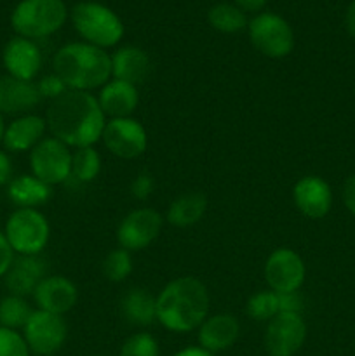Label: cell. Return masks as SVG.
<instances>
[{
  "instance_id": "obj_18",
  "label": "cell",
  "mask_w": 355,
  "mask_h": 356,
  "mask_svg": "<svg viewBox=\"0 0 355 356\" xmlns=\"http://www.w3.org/2000/svg\"><path fill=\"white\" fill-rule=\"evenodd\" d=\"M42 101L37 83L30 80L14 79L6 75L0 76V113L21 117L28 115Z\"/></svg>"
},
{
  "instance_id": "obj_3",
  "label": "cell",
  "mask_w": 355,
  "mask_h": 356,
  "mask_svg": "<svg viewBox=\"0 0 355 356\" xmlns=\"http://www.w3.org/2000/svg\"><path fill=\"white\" fill-rule=\"evenodd\" d=\"M54 73L72 90L90 92L111 80V56L87 42H72L56 52Z\"/></svg>"
},
{
  "instance_id": "obj_8",
  "label": "cell",
  "mask_w": 355,
  "mask_h": 356,
  "mask_svg": "<svg viewBox=\"0 0 355 356\" xmlns=\"http://www.w3.org/2000/svg\"><path fill=\"white\" fill-rule=\"evenodd\" d=\"M31 174L49 186L65 183L72 174V152L56 138H44L30 152Z\"/></svg>"
},
{
  "instance_id": "obj_24",
  "label": "cell",
  "mask_w": 355,
  "mask_h": 356,
  "mask_svg": "<svg viewBox=\"0 0 355 356\" xmlns=\"http://www.w3.org/2000/svg\"><path fill=\"white\" fill-rule=\"evenodd\" d=\"M52 186L37 179L33 174H23L7 184V197L17 209H37L51 198Z\"/></svg>"
},
{
  "instance_id": "obj_20",
  "label": "cell",
  "mask_w": 355,
  "mask_h": 356,
  "mask_svg": "<svg viewBox=\"0 0 355 356\" xmlns=\"http://www.w3.org/2000/svg\"><path fill=\"white\" fill-rule=\"evenodd\" d=\"M45 131H47V122L44 117L35 113L21 115L6 125L2 139L3 148L13 153L31 152L44 139Z\"/></svg>"
},
{
  "instance_id": "obj_15",
  "label": "cell",
  "mask_w": 355,
  "mask_h": 356,
  "mask_svg": "<svg viewBox=\"0 0 355 356\" xmlns=\"http://www.w3.org/2000/svg\"><path fill=\"white\" fill-rule=\"evenodd\" d=\"M2 61L7 75L33 82L42 68V52L35 40L16 35L3 47Z\"/></svg>"
},
{
  "instance_id": "obj_40",
  "label": "cell",
  "mask_w": 355,
  "mask_h": 356,
  "mask_svg": "<svg viewBox=\"0 0 355 356\" xmlns=\"http://www.w3.org/2000/svg\"><path fill=\"white\" fill-rule=\"evenodd\" d=\"M345 26H347L348 35L355 38V0L348 6L347 14H345Z\"/></svg>"
},
{
  "instance_id": "obj_25",
  "label": "cell",
  "mask_w": 355,
  "mask_h": 356,
  "mask_svg": "<svg viewBox=\"0 0 355 356\" xmlns=\"http://www.w3.org/2000/svg\"><path fill=\"white\" fill-rule=\"evenodd\" d=\"M207 211V198L200 191H188L174 198L167 209V221L176 228L194 226L204 218Z\"/></svg>"
},
{
  "instance_id": "obj_9",
  "label": "cell",
  "mask_w": 355,
  "mask_h": 356,
  "mask_svg": "<svg viewBox=\"0 0 355 356\" xmlns=\"http://www.w3.org/2000/svg\"><path fill=\"white\" fill-rule=\"evenodd\" d=\"M68 336V327L61 315L35 309L23 329V337L31 353L51 356L58 353Z\"/></svg>"
},
{
  "instance_id": "obj_34",
  "label": "cell",
  "mask_w": 355,
  "mask_h": 356,
  "mask_svg": "<svg viewBox=\"0 0 355 356\" xmlns=\"http://www.w3.org/2000/svg\"><path fill=\"white\" fill-rule=\"evenodd\" d=\"M153 191V177L150 174L143 172L132 179L131 183V193L132 197L138 198V200H146V198L152 195Z\"/></svg>"
},
{
  "instance_id": "obj_37",
  "label": "cell",
  "mask_w": 355,
  "mask_h": 356,
  "mask_svg": "<svg viewBox=\"0 0 355 356\" xmlns=\"http://www.w3.org/2000/svg\"><path fill=\"white\" fill-rule=\"evenodd\" d=\"M343 202L348 212L355 216V174H352L343 184Z\"/></svg>"
},
{
  "instance_id": "obj_11",
  "label": "cell",
  "mask_w": 355,
  "mask_h": 356,
  "mask_svg": "<svg viewBox=\"0 0 355 356\" xmlns=\"http://www.w3.org/2000/svg\"><path fill=\"white\" fill-rule=\"evenodd\" d=\"M306 268L301 256L287 247L275 249L265 263V280L277 294L298 292L305 284Z\"/></svg>"
},
{
  "instance_id": "obj_23",
  "label": "cell",
  "mask_w": 355,
  "mask_h": 356,
  "mask_svg": "<svg viewBox=\"0 0 355 356\" xmlns=\"http://www.w3.org/2000/svg\"><path fill=\"white\" fill-rule=\"evenodd\" d=\"M120 315L127 323L136 327H148L157 322V296L143 287H132L122 296Z\"/></svg>"
},
{
  "instance_id": "obj_42",
  "label": "cell",
  "mask_w": 355,
  "mask_h": 356,
  "mask_svg": "<svg viewBox=\"0 0 355 356\" xmlns=\"http://www.w3.org/2000/svg\"><path fill=\"white\" fill-rule=\"evenodd\" d=\"M3 132H6V122H3V115L0 113V143L3 139Z\"/></svg>"
},
{
  "instance_id": "obj_41",
  "label": "cell",
  "mask_w": 355,
  "mask_h": 356,
  "mask_svg": "<svg viewBox=\"0 0 355 356\" xmlns=\"http://www.w3.org/2000/svg\"><path fill=\"white\" fill-rule=\"evenodd\" d=\"M174 356H214L212 353H209V351L202 350L200 346H190V348H184V350L178 351Z\"/></svg>"
},
{
  "instance_id": "obj_30",
  "label": "cell",
  "mask_w": 355,
  "mask_h": 356,
  "mask_svg": "<svg viewBox=\"0 0 355 356\" xmlns=\"http://www.w3.org/2000/svg\"><path fill=\"white\" fill-rule=\"evenodd\" d=\"M132 273V257L131 252L122 247L113 249L103 261V275L106 280L115 282H124L129 275Z\"/></svg>"
},
{
  "instance_id": "obj_2",
  "label": "cell",
  "mask_w": 355,
  "mask_h": 356,
  "mask_svg": "<svg viewBox=\"0 0 355 356\" xmlns=\"http://www.w3.org/2000/svg\"><path fill=\"white\" fill-rule=\"evenodd\" d=\"M207 316L209 292L198 278L178 277L157 294V322L171 332H191Z\"/></svg>"
},
{
  "instance_id": "obj_35",
  "label": "cell",
  "mask_w": 355,
  "mask_h": 356,
  "mask_svg": "<svg viewBox=\"0 0 355 356\" xmlns=\"http://www.w3.org/2000/svg\"><path fill=\"white\" fill-rule=\"evenodd\" d=\"M278 306L281 313H298L301 315L303 312V298L298 292H287V294H278Z\"/></svg>"
},
{
  "instance_id": "obj_38",
  "label": "cell",
  "mask_w": 355,
  "mask_h": 356,
  "mask_svg": "<svg viewBox=\"0 0 355 356\" xmlns=\"http://www.w3.org/2000/svg\"><path fill=\"white\" fill-rule=\"evenodd\" d=\"M10 179H13V162L9 155L0 149V186L9 184Z\"/></svg>"
},
{
  "instance_id": "obj_22",
  "label": "cell",
  "mask_w": 355,
  "mask_h": 356,
  "mask_svg": "<svg viewBox=\"0 0 355 356\" xmlns=\"http://www.w3.org/2000/svg\"><path fill=\"white\" fill-rule=\"evenodd\" d=\"M152 68L148 52L136 45H124L111 54V76L138 86L146 80Z\"/></svg>"
},
{
  "instance_id": "obj_21",
  "label": "cell",
  "mask_w": 355,
  "mask_h": 356,
  "mask_svg": "<svg viewBox=\"0 0 355 356\" xmlns=\"http://www.w3.org/2000/svg\"><path fill=\"white\" fill-rule=\"evenodd\" d=\"M97 103H100L104 117H110V120L111 118H127L138 108L139 94L132 83L111 79L110 82L101 87Z\"/></svg>"
},
{
  "instance_id": "obj_4",
  "label": "cell",
  "mask_w": 355,
  "mask_h": 356,
  "mask_svg": "<svg viewBox=\"0 0 355 356\" xmlns=\"http://www.w3.org/2000/svg\"><path fill=\"white\" fill-rule=\"evenodd\" d=\"M73 28L84 38V42L96 47H115L124 37V23L108 6L94 0H86L73 6L72 13Z\"/></svg>"
},
{
  "instance_id": "obj_6",
  "label": "cell",
  "mask_w": 355,
  "mask_h": 356,
  "mask_svg": "<svg viewBox=\"0 0 355 356\" xmlns=\"http://www.w3.org/2000/svg\"><path fill=\"white\" fill-rule=\"evenodd\" d=\"M3 235L14 254L38 256L49 243L51 226L38 209H16L7 219Z\"/></svg>"
},
{
  "instance_id": "obj_7",
  "label": "cell",
  "mask_w": 355,
  "mask_h": 356,
  "mask_svg": "<svg viewBox=\"0 0 355 356\" xmlns=\"http://www.w3.org/2000/svg\"><path fill=\"white\" fill-rule=\"evenodd\" d=\"M251 44L270 59H282L294 49V33L287 21L275 13H260L247 23Z\"/></svg>"
},
{
  "instance_id": "obj_32",
  "label": "cell",
  "mask_w": 355,
  "mask_h": 356,
  "mask_svg": "<svg viewBox=\"0 0 355 356\" xmlns=\"http://www.w3.org/2000/svg\"><path fill=\"white\" fill-rule=\"evenodd\" d=\"M0 356H30L23 334L0 327Z\"/></svg>"
},
{
  "instance_id": "obj_19",
  "label": "cell",
  "mask_w": 355,
  "mask_h": 356,
  "mask_svg": "<svg viewBox=\"0 0 355 356\" xmlns=\"http://www.w3.org/2000/svg\"><path fill=\"white\" fill-rule=\"evenodd\" d=\"M240 334V323L230 313L207 316L198 327V346L209 353H219L235 344Z\"/></svg>"
},
{
  "instance_id": "obj_29",
  "label": "cell",
  "mask_w": 355,
  "mask_h": 356,
  "mask_svg": "<svg viewBox=\"0 0 355 356\" xmlns=\"http://www.w3.org/2000/svg\"><path fill=\"white\" fill-rule=\"evenodd\" d=\"M246 313L256 322H270L281 313L278 294L274 291H260L247 299Z\"/></svg>"
},
{
  "instance_id": "obj_12",
  "label": "cell",
  "mask_w": 355,
  "mask_h": 356,
  "mask_svg": "<svg viewBox=\"0 0 355 356\" xmlns=\"http://www.w3.org/2000/svg\"><path fill=\"white\" fill-rule=\"evenodd\" d=\"M101 139L111 155L124 160L138 159L148 146L145 127L131 117L108 120Z\"/></svg>"
},
{
  "instance_id": "obj_14",
  "label": "cell",
  "mask_w": 355,
  "mask_h": 356,
  "mask_svg": "<svg viewBox=\"0 0 355 356\" xmlns=\"http://www.w3.org/2000/svg\"><path fill=\"white\" fill-rule=\"evenodd\" d=\"M33 299L37 308L42 312L63 316L75 308L79 301V291L70 278L61 275H47L35 289Z\"/></svg>"
},
{
  "instance_id": "obj_10",
  "label": "cell",
  "mask_w": 355,
  "mask_h": 356,
  "mask_svg": "<svg viewBox=\"0 0 355 356\" xmlns=\"http://www.w3.org/2000/svg\"><path fill=\"white\" fill-rule=\"evenodd\" d=\"M162 226L164 219L155 209H136V211L129 212L118 225V247L129 250V252H138V250L146 249L159 238Z\"/></svg>"
},
{
  "instance_id": "obj_39",
  "label": "cell",
  "mask_w": 355,
  "mask_h": 356,
  "mask_svg": "<svg viewBox=\"0 0 355 356\" xmlns=\"http://www.w3.org/2000/svg\"><path fill=\"white\" fill-rule=\"evenodd\" d=\"M237 7L244 10V13H260L265 7L267 0H233Z\"/></svg>"
},
{
  "instance_id": "obj_36",
  "label": "cell",
  "mask_w": 355,
  "mask_h": 356,
  "mask_svg": "<svg viewBox=\"0 0 355 356\" xmlns=\"http://www.w3.org/2000/svg\"><path fill=\"white\" fill-rule=\"evenodd\" d=\"M14 261V250L10 249L9 242H7L6 235L0 232V278L6 277L7 270Z\"/></svg>"
},
{
  "instance_id": "obj_16",
  "label": "cell",
  "mask_w": 355,
  "mask_h": 356,
  "mask_svg": "<svg viewBox=\"0 0 355 356\" xmlns=\"http://www.w3.org/2000/svg\"><path fill=\"white\" fill-rule=\"evenodd\" d=\"M292 200L298 211L310 219H322L333 205L331 186L319 176H305L292 188Z\"/></svg>"
},
{
  "instance_id": "obj_1",
  "label": "cell",
  "mask_w": 355,
  "mask_h": 356,
  "mask_svg": "<svg viewBox=\"0 0 355 356\" xmlns=\"http://www.w3.org/2000/svg\"><path fill=\"white\" fill-rule=\"evenodd\" d=\"M45 122L52 138L65 143L68 148L94 146L101 139L106 117L97 97L84 90L68 89L51 101Z\"/></svg>"
},
{
  "instance_id": "obj_26",
  "label": "cell",
  "mask_w": 355,
  "mask_h": 356,
  "mask_svg": "<svg viewBox=\"0 0 355 356\" xmlns=\"http://www.w3.org/2000/svg\"><path fill=\"white\" fill-rule=\"evenodd\" d=\"M209 24L219 33H239L247 26V14L235 3L221 2L211 7L207 14Z\"/></svg>"
},
{
  "instance_id": "obj_27",
  "label": "cell",
  "mask_w": 355,
  "mask_h": 356,
  "mask_svg": "<svg viewBox=\"0 0 355 356\" xmlns=\"http://www.w3.org/2000/svg\"><path fill=\"white\" fill-rule=\"evenodd\" d=\"M101 170V156L93 146L77 148L72 153V174L70 179L77 183H90L97 177Z\"/></svg>"
},
{
  "instance_id": "obj_13",
  "label": "cell",
  "mask_w": 355,
  "mask_h": 356,
  "mask_svg": "<svg viewBox=\"0 0 355 356\" xmlns=\"http://www.w3.org/2000/svg\"><path fill=\"white\" fill-rule=\"evenodd\" d=\"M306 339V323L298 313H278L268 322L265 348L270 356H294Z\"/></svg>"
},
{
  "instance_id": "obj_31",
  "label": "cell",
  "mask_w": 355,
  "mask_h": 356,
  "mask_svg": "<svg viewBox=\"0 0 355 356\" xmlns=\"http://www.w3.org/2000/svg\"><path fill=\"white\" fill-rule=\"evenodd\" d=\"M159 343L148 332H136L122 344L118 356H159Z\"/></svg>"
},
{
  "instance_id": "obj_17",
  "label": "cell",
  "mask_w": 355,
  "mask_h": 356,
  "mask_svg": "<svg viewBox=\"0 0 355 356\" xmlns=\"http://www.w3.org/2000/svg\"><path fill=\"white\" fill-rule=\"evenodd\" d=\"M45 277H47V261L40 254L17 256L14 257L13 264L7 270L3 282L9 294L26 298V296H33L35 289Z\"/></svg>"
},
{
  "instance_id": "obj_33",
  "label": "cell",
  "mask_w": 355,
  "mask_h": 356,
  "mask_svg": "<svg viewBox=\"0 0 355 356\" xmlns=\"http://www.w3.org/2000/svg\"><path fill=\"white\" fill-rule=\"evenodd\" d=\"M37 89H38V92H40L42 99L45 97V99L54 101L56 97H59L61 94H65L66 90H68V87H66V83L63 82V80L59 79L56 73H52V75H45L38 80Z\"/></svg>"
},
{
  "instance_id": "obj_28",
  "label": "cell",
  "mask_w": 355,
  "mask_h": 356,
  "mask_svg": "<svg viewBox=\"0 0 355 356\" xmlns=\"http://www.w3.org/2000/svg\"><path fill=\"white\" fill-rule=\"evenodd\" d=\"M31 313H33V309L28 305L26 299L9 294L0 301V327H6L10 330L24 329Z\"/></svg>"
},
{
  "instance_id": "obj_5",
  "label": "cell",
  "mask_w": 355,
  "mask_h": 356,
  "mask_svg": "<svg viewBox=\"0 0 355 356\" xmlns=\"http://www.w3.org/2000/svg\"><path fill=\"white\" fill-rule=\"evenodd\" d=\"M68 19L63 0H21L10 14V26L17 37L38 40L54 35Z\"/></svg>"
}]
</instances>
